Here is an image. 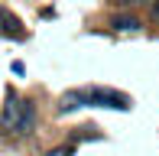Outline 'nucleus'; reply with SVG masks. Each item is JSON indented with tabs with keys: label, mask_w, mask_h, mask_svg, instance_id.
I'll use <instances>...</instances> for the list:
<instances>
[{
	"label": "nucleus",
	"mask_w": 159,
	"mask_h": 156,
	"mask_svg": "<svg viewBox=\"0 0 159 156\" xmlns=\"http://www.w3.org/2000/svg\"><path fill=\"white\" fill-rule=\"evenodd\" d=\"M130 98L120 94V91L111 88H75V91H65L62 101H59V114H71L78 108H111V111H130Z\"/></svg>",
	"instance_id": "nucleus-1"
},
{
	"label": "nucleus",
	"mask_w": 159,
	"mask_h": 156,
	"mask_svg": "<svg viewBox=\"0 0 159 156\" xmlns=\"http://www.w3.org/2000/svg\"><path fill=\"white\" fill-rule=\"evenodd\" d=\"M23 104L26 101H20L16 94H7V104H3V111H0V127H3L7 133H16L20 130V120H23Z\"/></svg>",
	"instance_id": "nucleus-2"
},
{
	"label": "nucleus",
	"mask_w": 159,
	"mask_h": 156,
	"mask_svg": "<svg viewBox=\"0 0 159 156\" xmlns=\"http://www.w3.org/2000/svg\"><path fill=\"white\" fill-rule=\"evenodd\" d=\"M0 30L10 33L13 39H23V23H20V20L13 16L10 10H0Z\"/></svg>",
	"instance_id": "nucleus-3"
},
{
	"label": "nucleus",
	"mask_w": 159,
	"mask_h": 156,
	"mask_svg": "<svg viewBox=\"0 0 159 156\" xmlns=\"http://www.w3.org/2000/svg\"><path fill=\"white\" fill-rule=\"evenodd\" d=\"M33 127H36V104L26 101V104H23V120H20V130H16V133H30Z\"/></svg>",
	"instance_id": "nucleus-4"
},
{
	"label": "nucleus",
	"mask_w": 159,
	"mask_h": 156,
	"mask_svg": "<svg viewBox=\"0 0 159 156\" xmlns=\"http://www.w3.org/2000/svg\"><path fill=\"white\" fill-rule=\"evenodd\" d=\"M114 30H140L136 16H114Z\"/></svg>",
	"instance_id": "nucleus-5"
},
{
	"label": "nucleus",
	"mask_w": 159,
	"mask_h": 156,
	"mask_svg": "<svg viewBox=\"0 0 159 156\" xmlns=\"http://www.w3.org/2000/svg\"><path fill=\"white\" fill-rule=\"evenodd\" d=\"M46 156H71V150H68V146H59V150H49Z\"/></svg>",
	"instance_id": "nucleus-6"
},
{
	"label": "nucleus",
	"mask_w": 159,
	"mask_h": 156,
	"mask_svg": "<svg viewBox=\"0 0 159 156\" xmlns=\"http://www.w3.org/2000/svg\"><path fill=\"white\" fill-rule=\"evenodd\" d=\"M153 16H159V0H153Z\"/></svg>",
	"instance_id": "nucleus-7"
},
{
	"label": "nucleus",
	"mask_w": 159,
	"mask_h": 156,
	"mask_svg": "<svg viewBox=\"0 0 159 156\" xmlns=\"http://www.w3.org/2000/svg\"><path fill=\"white\" fill-rule=\"evenodd\" d=\"M124 3H149V0H124Z\"/></svg>",
	"instance_id": "nucleus-8"
}]
</instances>
